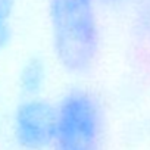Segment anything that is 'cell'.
Returning <instances> with one entry per match:
<instances>
[{"instance_id": "277c9868", "label": "cell", "mask_w": 150, "mask_h": 150, "mask_svg": "<svg viewBox=\"0 0 150 150\" xmlns=\"http://www.w3.org/2000/svg\"><path fill=\"white\" fill-rule=\"evenodd\" d=\"M49 83V68L40 56L27 57L16 72V88L21 97L43 96Z\"/></svg>"}, {"instance_id": "8992f818", "label": "cell", "mask_w": 150, "mask_h": 150, "mask_svg": "<svg viewBox=\"0 0 150 150\" xmlns=\"http://www.w3.org/2000/svg\"><path fill=\"white\" fill-rule=\"evenodd\" d=\"M99 2L108 3V5H125V3H131L135 0H99Z\"/></svg>"}, {"instance_id": "7a4b0ae2", "label": "cell", "mask_w": 150, "mask_h": 150, "mask_svg": "<svg viewBox=\"0 0 150 150\" xmlns=\"http://www.w3.org/2000/svg\"><path fill=\"white\" fill-rule=\"evenodd\" d=\"M56 106L54 137L50 150H102L106 118L99 97L84 88L66 90Z\"/></svg>"}, {"instance_id": "3957f363", "label": "cell", "mask_w": 150, "mask_h": 150, "mask_svg": "<svg viewBox=\"0 0 150 150\" xmlns=\"http://www.w3.org/2000/svg\"><path fill=\"white\" fill-rule=\"evenodd\" d=\"M56 106L44 96L21 97L15 105L9 132L16 150H50L54 137Z\"/></svg>"}, {"instance_id": "6da1fadb", "label": "cell", "mask_w": 150, "mask_h": 150, "mask_svg": "<svg viewBox=\"0 0 150 150\" xmlns=\"http://www.w3.org/2000/svg\"><path fill=\"white\" fill-rule=\"evenodd\" d=\"M99 0H47L52 54L69 75H86L99 57L102 44Z\"/></svg>"}, {"instance_id": "5b68a950", "label": "cell", "mask_w": 150, "mask_h": 150, "mask_svg": "<svg viewBox=\"0 0 150 150\" xmlns=\"http://www.w3.org/2000/svg\"><path fill=\"white\" fill-rule=\"evenodd\" d=\"M16 8V0H0V54H3L13 41Z\"/></svg>"}]
</instances>
